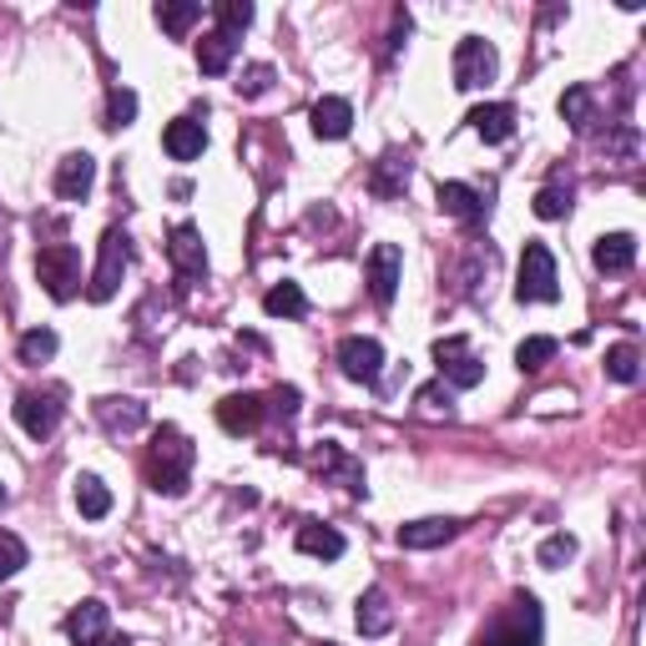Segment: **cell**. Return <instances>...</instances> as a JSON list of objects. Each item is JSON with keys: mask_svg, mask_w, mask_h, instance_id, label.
Returning <instances> with one entry per match:
<instances>
[{"mask_svg": "<svg viewBox=\"0 0 646 646\" xmlns=\"http://www.w3.org/2000/svg\"><path fill=\"white\" fill-rule=\"evenodd\" d=\"M192 460H198V449L192 439L182 435L177 425H162L147 445V460H142V475L157 495H182L187 480H192Z\"/></svg>", "mask_w": 646, "mask_h": 646, "instance_id": "6da1fadb", "label": "cell"}, {"mask_svg": "<svg viewBox=\"0 0 646 646\" xmlns=\"http://www.w3.org/2000/svg\"><path fill=\"white\" fill-rule=\"evenodd\" d=\"M540 636H546L540 602L520 592V596H510V606H505L480 636H475V646H540Z\"/></svg>", "mask_w": 646, "mask_h": 646, "instance_id": "7a4b0ae2", "label": "cell"}, {"mask_svg": "<svg viewBox=\"0 0 646 646\" xmlns=\"http://www.w3.org/2000/svg\"><path fill=\"white\" fill-rule=\"evenodd\" d=\"M36 278H41V288L56 304H71L81 288V252L71 248V242H46V248L36 252Z\"/></svg>", "mask_w": 646, "mask_h": 646, "instance_id": "3957f363", "label": "cell"}, {"mask_svg": "<svg viewBox=\"0 0 646 646\" xmlns=\"http://www.w3.org/2000/svg\"><path fill=\"white\" fill-rule=\"evenodd\" d=\"M515 298H520V304H556L560 298V274H556V258H550L546 242H526Z\"/></svg>", "mask_w": 646, "mask_h": 646, "instance_id": "277c9868", "label": "cell"}, {"mask_svg": "<svg viewBox=\"0 0 646 646\" xmlns=\"http://www.w3.org/2000/svg\"><path fill=\"white\" fill-rule=\"evenodd\" d=\"M127 264H132V238L121 228H107L101 232V258H97V274H91V288L87 298L91 304H111L121 288V274H127Z\"/></svg>", "mask_w": 646, "mask_h": 646, "instance_id": "5b68a950", "label": "cell"}, {"mask_svg": "<svg viewBox=\"0 0 646 646\" xmlns=\"http://www.w3.org/2000/svg\"><path fill=\"white\" fill-rule=\"evenodd\" d=\"M495 71H500V56H495L490 41H480V36H465V41L455 46V87H460V91L490 87Z\"/></svg>", "mask_w": 646, "mask_h": 646, "instance_id": "8992f818", "label": "cell"}, {"mask_svg": "<svg viewBox=\"0 0 646 646\" xmlns=\"http://www.w3.org/2000/svg\"><path fill=\"white\" fill-rule=\"evenodd\" d=\"M399 278H405V252H399L395 242H374V252H369V294H374V304H379V308L395 304Z\"/></svg>", "mask_w": 646, "mask_h": 646, "instance_id": "52a82bcc", "label": "cell"}, {"mask_svg": "<svg viewBox=\"0 0 646 646\" xmlns=\"http://www.w3.org/2000/svg\"><path fill=\"white\" fill-rule=\"evenodd\" d=\"M339 369H344V379H354V384H379L384 344L364 339V334H349V339L339 344Z\"/></svg>", "mask_w": 646, "mask_h": 646, "instance_id": "ba28073f", "label": "cell"}, {"mask_svg": "<svg viewBox=\"0 0 646 646\" xmlns=\"http://www.w3.org/2000/svg\"><path fill=\"white\" fill-rule=\"evenodd\" d=\"M435 359H439V374H445L455 389H475L485 379V364L470 354V344L455 334V339H439L435 344Z\"/></svg>", "mask_w": 646, "mask_h": 646, "instance_id": "9c48e42d", "label": "cell"}, {"mask_svg": "<svg viewBox=\"0 0 646 646\" xmlns=\"http://www.w3.org/2000/svg\"><path fill=\"white\" fill-rule=\"evenodd\" d=\"M308 465H314V470L324 475V480H339L344 490L354 495V500H364V495H369V485H364V465L349 460V455H344L339 445H329V439H324V445L314 449V460H308Z\"/></svg>", "mask_w": 646, "mask_h": 646, "instance_id": "30bf717a", "label": "cell"}, {"mask_svg": "<svg viewBox=\"0 0 646 646\" xmlns=\"http://www.w3.org/2000/svg\"><path fill=\"white\" fill-rule=\"evenodd\" d=\"M167 258L182 278H202L208 274V248H202V232L192 222H177L172 238H167Z\"/></svg>", "mask_w": 646, "mask_h": 646, "instance_id": "8fae6325", "label": "cell"}, {"mask_svg": "<svg viewBox=\"0 0 646 646\" xmlns=\"http://www.w3.org/2000/svg\"><path fill=\"white\" fill-rule=\"evenodd\" d=\"M16 425H21L31 439H51V429L61 425V405H56V395H36V389H26V395L16 399Z\"/></svg>", "mask_w": 646, "mask_h": 646, "instance_id": "7c38bea8", "label": "cell"}, {"mask_svg": "<svg viewBox=\"0 0 646 646\" xmlns=\"http://www.w3.org/2000/svg\"><path fill=\"white\" fill-rule=\"evenodd\" d=\"M409 177H415V162H409V152L389 147V152L374 162V172H369V192H374V198H405Z\"/></svg>", "mask_w": 646, "mask_h": 646, "instance_id": "4fadbf2b", "label": "cell"}, {"mask_svg": "<svg viewBox=\"0 0 646 646\" xmlns=\"http://www.w3.org/2000/svg\"><path fill=\"white\" fill-rule=\"evenodd\" d=\"M465 530V520H455V515H429V520H409V526H399V546L405 550H435L445 546V540H455Z\"/></svg>", "mask_w": 646, "mask_h": 646, "instance_id": "5bb4252c", "label": "cell"}, {"mask_svg": "<svg viewBox=\"0 0 646 646\" xmlns=\"http://www.w3.org/2000/svg\"><path fill=\"white\" fill-rule=\"evenodd\" d=\"M107 602H81L77 612L67 616V636L77 646H121L117 636H107Z\"/></svg>", "mask_w": 646, "mask_h": 646, "instance_id": "9a60e30c", "label": "cell"}, {"mask_svg": "<svg viewBox=\"0 0 646 646\" xmlns=\"http://www.w3.org/2000/svg\"><path fill=\"white\" fill-rule=\"evenodd\" d=\"M91 182H97V162H91L87 152L61 157V167H56V198H67V202H87Z\"/></svg>", "mask_w": 646, "mask_h": 646, "instance_id": "2e32d148", "label": "cell"}, {"mask_svg": "<svg viewBox=\"0 0 646 646\" xmlns=\"http://www.w3.org/2000/svg\"><path fill=\"white\" fill-rule=\"evenodd\" d=\"M435 202H439L445 218H460V222H485V212H490V202H485L475 187H465V182H439Z\"/></svg>", "mask_w": 646, "mask_h": 646, "instance_id": "e0dca14e", "label": "cell"}, {"mask_svg": "<svg viewBox=\"0 0 646 646\" xmlns=\"http://www.w3.org/2000/svg\"><path fill=\"white\" fill-rule=\"evenodd\" d=\"M264 415H268V405L258 395H228L218 405V425L228 435H252V429L264 425Z\"/></svg>", "mask_w": 646, "mask_h": 646, "instance_id": "ac0fdd59", "label": "cell"}, {"mask_svg": "<svg viewBox=\"0 0 646 646\" xmlns=\"http://www.w3.org/2000/svg\"><path fill=\"white\" fill-rule=\"evenodd\" d=\"M162 147L172 162H192V157H202V147H208V132H202V121L177 117V121H167Z\"/></svg>", "mask_w": 646, "mask_h": 646, "instance_id": "d6986e66", "label": "cell"}, {"mask_svg": "<svg viewBox=\"0 0 646 646\" xmlns=\"http://www.w3.org/2000/svg\"><path fill=\"white\" fill-rule=\"evenodd\" d=\"M308 117H314V132L324 137V142H339V137H349V127H354V107L344 97H318Z\"/></svg>", "mask_w": 646, "mask_h": 646, "instance_id": "ffe728a7", "label": "cell"}, {"mask_svg": "<svg viewBox=\"0 0 646 646\" xmlns=\"http://www.w3.org/2000/svg\"><path fill=\"white\" fill-rule=\"evenodd\" d=\"M97 419L107 435H132L147 425V405L142 399H97Z\"/></svg>", "mask_w": 646, "mask_h": 646, "instance_id": "44dd1931", "label": "cell"}, {"mask_svg": "<svg viewBox=\"0 0 646 646\" xmlns=\"http://www.w3.org/2000/svg\"><path fill=\"white\" fill-rule=\"evenodd\" d=\"M592 264L602 268V274H626V268L636 264V238L632 232H606V238H596Z\"/></svg>", "mask_w": 646, "mask_h": 646, "instance_id": "7402d4cb", "label": "cell"}, {"mask_svg": "<svg viewBox=\"0 0 646 646\" xmlns=\"http://www.w3.org/2000/svg\"><path fill=\"white\" fill-rule=\"evenodd\" d=\"M354 622H359L364 636H389V626H395V606H389L384 586H369V592L359 596V612H354Z\"/></svg>", "mask_w": 646, "mask_h": 646, "instance_id": "603a6c76", "label": "cell"}, {"mask_svg": "<svg viewBox=\"0 0 646 646\" xmlns=\"http://www.w3.org/2000/svg\"><path fill=\"white\" fill-rule=\"evenodd\" d=\"M470 127L485 137V142H510L515 137V107L510 101H490V107L470 111Z\"/></svg>", "mask_w": 646, "mask_h": 646, "instance_id": "cb8c5ba5", "label": "cell"}, {"mask_svg": "<svg viewBox=\"0 0 646 646\" xmlns=\"http://www.w3.org/2000/svg\"><path fill=\"white\" fill-rule=\"evenodd\" d=\"M232 56H238V36H228V31H208L198 41V67H202V77H222V71L232 67Z\"/></svg>", "mask_w": 646, "mask_h": 646, "instance_id": "d4e9b609", "label": "cell"}, {"mask_svg": "<svg viewBox=\"0 0 646 646\" xmlns=\"http://www.w3.org/2000/svg\"><path fill=\"white\" fill-rule=\"evenodd\" d=\"M298 550H304V556H318V560H339L344 556V536L334 526L308 520V526H298Z\"/></svg>", "mask_w": 646, "mask_h": 646, "instance_id": "484cf974", "label": "cell"}, {"mask_svg": "<svg viewBox=\"0 0 646 646\" xmlns=\"http://www.w3.org/2000/svg\"><path fill=\"white\" fill-rule=\"evenodd\" d=\"M152 16H157V26H162L167 36H187L192 26L202 21V6H198V0H162Z\"/></svg>", "mask_w": 646, "mask_h": 646, "instance_id": "4316f807", "label": "cell"}, {"mask_svg": "<svg viewBox=\"0 0 646 646\" xmlns=\"http://www.w3.org/2000/svg\"><path fill=\"white\" fill-rule=\"evenodd\" d=\"M264 314H268V318H304V314H308L304 288H298V284H274V288L264 294Z\"/></svg>", "mask_w": 646, "mask_h": 646, "instance_id": "83f0119b", "label": "cell"}, {"mask_svg": "<svg viewBox=\"0 0 646 646\" xmlns=\"http://www.w3.org/2000/svg\"><path fill=\"white\" fill-rule=\"evenodd\" d=\"M77 510L87 515V520L111 515V490L97 480V475H77Z\"/></svg>", "mask_w": 646, "mask_h": 646, "instance_id": "f1b7e54d", "label": "cell"}, {"mask_svg": "<svg viewBox=\"0 0 646 646\" xmlns=\"http://www.w3.org/2000/svg\"><path fill=\"white\" fill-rule=\"evenodd\" d=\"M556 354H560V344L550 339V334H530V339L515 349V364H520V374H536V369H546Z\"/></svg>", "mask_w": 646, "mask_h": 646, "instance_id": "f546056e", "label": "cell"}, {"mask_svg": "<svg viewBox=\"0 0 646 646\" xmlns=\"http://www.w3.org/2000/svg\"><path fill=\"white\" fill-rule=\"evenodd\" d=\"M560 117L576 127V132H592V87H566V97H560Z\"/></svg>", "mask_w": 646, "mask_h": 646, "instance_id": "4dcf8cb0", "label": "cell"}, {"mask_svg": "<svg viewBox=\"0 0 646 646\" xmlns=\"http://www.w3.org/2000/svg\"><path fill=\"white\" fill-rule=\"evenodd\" d=\"M606 374H612L616 384L642 379V354H636V344H616V349H606Z\"/></svg>", "mask_w": 646, "mask_h": 646, "instance_id": "1f68e13d", "label": "cell"}, {"mask_svg": "<svg viewBox=\"0 0 646 646\" xmlns=\"http://www.w3.org/2000/svg\"><path fill=\"white\" fill-rule=\"evenodd\" d=\"M56 349H61V339H56L51 329H31V334H21V344H16L21 364H46Z\"/></svg>", "mask_w": 646, "mask_h": 646, "instance_id": "d6a6232c", "label": "cell"}, {"mask_svg": "<svg viewBox=\"0 0 646 646\" xmlns=\"http://www.w3.org/2000/svg\"><path fill=\"white\" fill-rule=\"evenodd\" d=\"M570 212V187H560V182H550V187H540L536 192V218H546V222H560Z\"/></svg>", "mask_w": 646, "mask_h": 646, "instance_id": "836d02e7", "label": "cell"}, {"mask_svg": "<svg viewBox=\"0 0 646 646\" xmlns=\"http://www.w3.org/2000/svg\"><path fill=\"white\" fill-rule=\"evenodd\" d=\"M570 556H576V536H566V530L546 536V540H540V550H536V560H540V566H546V570H560Z\"/></svg>", "mask_w": 646, "mask_h": 646, "instance_id": "e575fe53", "label": "cell"}, {"mask_svg": "<svg viewBox=\"0 0 646 646\" xmlns=\"http://www.w3.org/2000/svg\"><path fill=\"white\" fill-rule=\"evenodd\" d=\"M218 31H228V36H242L252 26V6L248 0H218Z\"/></svg>", "mask_w": 646, "mask_h": 646, "instance_id": "d590c367", "label": "cell"}, {"mask_svg": "<svg viewBox=\"0 0 646 646\" xmlns=\"http://www.w3.org/2000/svg\"><path fill=\"white\" fill-rule=\"evenodd\" d=\"M132 117H137V91L117 87L107 97V127H132Z\"/></svg>", "mask_w": 646, "mask_h": 646, "instance_id": "8d00e7d4", "label": "cell"}, {"mask_svg": "<svg viewBox=\"0 0 646 646\" xmlns=\"http://www.w3.org/2000/svg\"><path fill=\"white\" fill-rule=\"evenodd\" d=\"M268 87H274V67H268V61H252L238 77V97H264Z\"/></svg>", "mask_w": 646, "mask_h": 646, "instance_id": "74e56055", "label": "cell"}, {"mask_svg": "<svg viewBox=\"0 0 646 646\" xmlns=\"http://www.w3.org/2000/svg\"><path fill=\"white\" fill-rule=\"evenodd\" d=\"M21 566H26V546L16 536H0V580L16 576Z\"/></svg>", "mask_w": 646, "mask_h": 646, "instance_id": "f35d334b", "label": "cell"}, {"mask_svg": "<svg viewBox=\"0 0 646 646\" xmlns=\"http://www.w3.org/2000/svg\"><path fill=\"white\" fill-rule=\"evenodd\" d=\"M419 405L435 409V415H439V409L449 415V389H439V384H425V389H419Z\"/></svg>", "mask_w": 646, "mask_h": 646, "instance_id": "ab89813d", "label": "cell"}, {"mask_svg": "<svg viewBox=\"0 0 646 646\" xmlns=\"http://www.w3.org/2000/svg\"><path fill=\"white\" fill-rule=\"evenodd\" d=\"M274 409L294 419V415H298V389H274Z\"/></svg>", "mask_w": 646, "mask_h": 646, "instance_id": "60d3db41", "label": "cell"}, {"mask_svg": "<svg viewBox=\"0 0 646 646\" xmlns=\"http://www.w3.org/2000/svg\"><path fill=\"white\" fill-rule=\"evenodd\" d=\"M0 505H6V485H0Z\"/></svg>", "mask_w": 646, "mask_h": 646, "instance_id": "b9f144b4", "label": "cell"}]
</instances>
